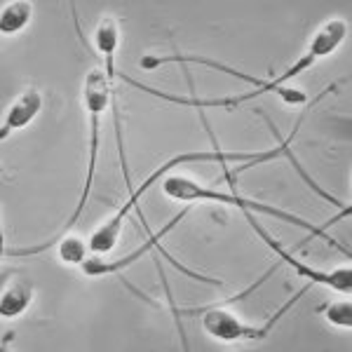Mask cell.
<instances>
[{"label":"cell","mask_w":352,"mask_h":352,"mask_svg":"<svg viewBox=\"0 0 352 352\" xmlns=\"http://www.w3.org/2000/svg\"><path fill=\"white\" fill-rule=\"evenodd\" d=\"M345 33H348V24H345L343 19L327 21V24L315 33V38H312L310 47H308V52L300 56L296 64L289 66L287 71L282 73V76L272 78V80H265L263 87H256V89H252V92L235 94V96H214V99H202V96L169 94V92H162V89L148 87V85H144V82H136L129 76H124V73H120V80H124L127 85H132V87L141 89V92H146V94H151V96H157V99L172 101V104H179V106H192V109H200V111H207V109H235V106L244 104V101L258 99V96H263V94H268V92H277V94L282 96V99L287 101V104H305V101H308V96H305L303 92H298V89H285V87H282V82L292 80V78L300 76L303 71H308V68L315 64L320 56L331 54L333 50H336L338 45L343 43Z\"/></svg>","instance_id":"cell-1"},{"label":"cell","mask_w":352,"mask_h":352,"mask_svg":"<svg viewBox=\"0 0 352 352\" xmlns=\"http://www.w3.org/2000/svg\"><path fill=\"white\" fill-rule=\"evenodd\" d=\"M254 157H261V162L265 160H275V157H282L280 148H270V151H261V153H230V151H223V148H214V151H195V153H181V155L172 157L169 162H164L162 167H157L155 172H153L148 179L144 181V184L139 186V188H134L132 195L127 197V202L122 204L120 209H118V214L113 217L109 223H104L99 230L94 232L92 237H89V249H92L94 254H106L111 252L113 247H116L118 242V235H120V228H122V221L127 219V214L132 212V209L136 207V202L141 200V195H144L146 190L151 188V186H155L157 181L162 179V176L169 174V169L176 167V164H184V162H252Z\"/></svg>","instance_id":"cell-2"},{"label":"cell","mask_w":352,"mask_h":352,"mask_svg":"<svg viewBox=\"0 0 352 352\" xmlns=\"http://www.w3.org/2000/svg\"><path fill=\"white\" fill-rule=\"evenodd\" d=\"M82 96H85V106L89 111V122H92V132H89V164H87V176H85V188H82V195H80V202H78L76 212L71 214V219L64 223V230L59 232V237L54 240L45 242V244H38V247H28V249H5V256H33L38 252H45L50 249L56 240L66 235L73 226L80 221L82 217V209L87 204V197H89V190H92V184H94V172H96V155H99V129H101V116H104L106 106L111 104V85H109V78L106 73H101V68H92L85 78V89H82Z\"/></svg>","instance_id":"cell-3"},{"label":"cell","mask_w":352,"mask_h":352,"mask_svg":"<svg viewBox=\"0 0 352 352\" xmlns=\"http://www.w3.org/2000/svg\"><path fill=\"white\" fill-rule=\"evenodd\" d=\"M162 190H164V195H169L172 200H184V202H197V200L223 202V204H235V207L242 209V212L268 214V217H275V219H280V221H287V223L298 226V228L308 230L310 237H320V240H324L327 244H331L333 249H338L340 254L350 256L348 247H343V244H338L336 240H331V237H329L327 232H324V228H320V226H312V223H308V221L294 217V214H287V212H282V209H277V207H270V204L249 200V197H242V195H237V192H232V195H226V192L209 190V188H204V186L195 184V181L188 179V176H167V179H164V184H162Z\"/></svg>","instance_id":"cell-4"},{"label":"cell","mask_w":352,"mask_h":352,"mask_svg":"<svg viewBox=\"0 0 352 352\" xmlns=\"http://www.w3.org/2000/svg\"><path fill=\"white\" fill-rule=\"evenodd\" d=\"M305 294H308V287H305V289H298V292L294 294V296L289 298L287 303L282 305V308L277 310L275 315H272L263 327L244 324V322L237 320L235 315H230L228 310H223V305H217V303H214V305H204V308H179V310L174 312V320H176V324H179L181 348L188 350V338H186V331H184V327H181V317H195L197 312H204V317H202L204 331H207L209 336L219 338V340H240V338L261 340V338L268 336L272 329H275L277 322H280L282 317H285L287 312L292 310L294 305H296L298 300L305 296Z\"/></svg>","instance_id":"cell-5"},{"label":"cell","mask_w":352,"mask_h":352,"mask_svg":"<svg viewBox=\"0 0 352 352\" xmlns=\"http://www.w3.org/2000/svg\"><path fill=\"white\" fill-rule=\"evenodd\" d=\"M96 47L104 54V64H106V78L111 85V106H113V122H116V139H118V151H120V164H122V174H124V186L127 192L132 195L134 186H132V176H129V164L124 157V141H122V122H120V111H118V94H116V80H118V71H116V47H118V26L116 21L106 19L101 21L96 28Z\"/></svg>","instance_id":"cell-6"},{"label":"cell","mask_w":352,"mask_h":352,"mask_svg":"<svg viewBox=\"0 0 352 352\" xmlns=\"http://www.w3.org/2000/svg\"><path fill=\"white\" fill-rule=\"evenodd\" d=\"M242 214H244V219L249 221V226H252V228L258 232L261 240L268 244L272 252H275L277 256L285 261L287 265H292V268L296 270L300 277H308V280L317 282V285H327V287L336 289V292L350 294V289H352V270L350 268H338V270H333V272H322V270H315V268H310V265L300 263L296 256H292V254H289V249H285L280 242L275 240V237H270L268 232H265L263 226H261L258 221L252 217V212H242Z\"/></svg>","instance_id":"cell-7"},{"label":"cell","mask_w":352,"mask_h":352,"mask_svg":"<svg viewBox=\"0 0 352 352\" xmlns=\"http://www.w3.org/2000/svg\"><path fill=\"white\" fill-rule=\"evenodd\" d=\"M190 212V207H186L181 214H176V219L169 221L164 228H160L157 232H151L148 240H146L144 244H139V249H134L132 254H127V256L118 258V261H111V263H106V261H99V258H89V261H82V270L87 272V275H109V272H120L122 268H127L129 263H134L139 256H144L146 252H151V249H155L157 244H160V240L167 232H172L176 228V223H181V221L186 219V214Z\"/></svg>","instance_id":"cell-8"},{"label":"cell","mask_w":352,"mask_h":352,"mask_svg":"<svg viewBox=\"0 0 352 352\" xmlns=\"http://www.w3.org/2000/svg\"><path fill=\"white\" fill-rule=\"evenodd\" d=\"M141 68H146V71H153V68L162 66V64H204L207 68H217V71L226 73V76H232L237 78V80H244V82H252L256 85V87H263L265 80H258V78L254 76H247V73L237 71V68H230L226 64H221V61H214L209 59V56H195V54H146L141 56Z\"/></svg>","instance_id":"cell-9"},{"label":"cell","mask_w":352,"mask_h":352,"mask_svg":"<svg viewBox=\"0 0 352 352\" xmlns=\"http://www.w3.org/2000/svg\"><path fill=\"white\" fill-rule=\"evenodd\" d=\"M41 106H43V96L38 94V89H26V92L12 104L8 116H5L3 127H0V139H8L10 132H14V129H19V127H26V124L38 116Z\"/></svg>","instance_id":"cell-10"},{"label":"cell","mask_w":352,"mask_h":352,"mask_svg":"<svg viewBox=\"0 0 352 352\" xmlns=\"http://www.w3.org/2000/svg\"><path fill=\"white\" fill-rule=\"evenodd\" d=\"M261 116H263V113H261ZM305 116H308V111H303V113H300V118H298V120H296V127H294V132H292V136H294V134H296V132H298V127H300V122H303V120H305ZM263 118H265V124H268V129H270V132H272V134H275V139H277V148H280V153H282V157H287V160H289V162H292V164H294V169H296V172H298V176H300V179H303V181H305V184H308V188H312V190H315V192H317V195H320V197H322V200L331 202V204H333V207H340V209H345V204H343V202H338V200H336V197H333V195H329V192H327V190H322V188H320V186H317V184H315V181H312V179H310V176H308V172H305V169H303V164H300V162L296 160V155H294L292 146H289V144H292V136H289V141H287V139H285V136H282L280 132H277L275 122H272V120H270V118H268V116H263Z\"/></svg>","instance_id":"cell-11"},{"label":"cell","mask_w":352,"mask_h":352,"mask_svg":"<svg viewBox=\"0 0 352 352\" xmlns=\"http://www.w3.org/2000/svg\"><path fill=\"white\" fill-rule=\"evenodd\" d=\"M31 285L28 282H16L10 289H5L3 292V298H0V315L3 317H16L21 315L28 303H31Z\"/></svg>","instance_id":"cell-12"},{"label":"cell","mask_w":352,"mask_h":352,"mask_svg":"<svg viewBox=\"0 0 352 352\" xmlns=\"http://www.w3.org/2000/svg\"><path fill=\"white\" fill-rule=\"evenodd\" d=\"M28 19H31V3L3 5V12H0V31L16 33L19 28L26 26Z\"/></svg>","instance_id":"cell-13"},{"label":"cell","mask_w":352,"mask_h":352,"mask_svg":"<svg viewBox=\"0 0 352 352\" xmlns=\"http://www.w3.org/2000/svg\"><path fill=\"white\" fill-rule=\"evenodd\" d=\"M59 258L66 263H82L85 261V244L78 237H64L59 247Z\"/></svg>","instance_id":"cell-14"},{"label":"cell","mask_w":352,"mask_h":352,"mask_svg":"<svg viewBox=\"0 0 352 352\" xmlns=\"http://www.w3.org/2000/svg\"><path fill=\"white\" fill-rule=\"evenodd\" d=\"M327 320L336 327H352V305L350 300H340V303H331L327 308Z\"/></svg>","instance_id":"cell-15"},{"label":"cell","mask_w":352,"mask_h":352,"mask_svg":"<svg viewBox=\"0 0 352 352\" xmlns=\"http://www.w3.org/2000/svg\"><path fill=\"white\" fill-rule=\"evenodd\" d=\"M120 282H122V285H124V287H127V289H129V292H132V294H134V296H139L141 300H144V303L157 305V303H155V300H153V298H148V296H146V294H141V292H139V289H136V287L132 285V282H127V280H124V277H120Z\"/></svg>","instance_id":"cell-16"}]
</instances>
